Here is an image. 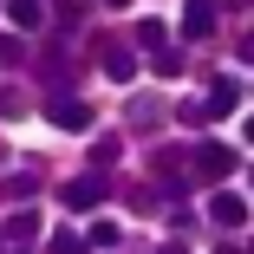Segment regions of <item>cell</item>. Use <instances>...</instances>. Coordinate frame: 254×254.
Segmentation results:
<instances>
[{
  "instance_id": "8",
  "label": "cell",
  "mask_w": 254,
  "mask_h": 254,
  "mask_svg": "<svg viewBox=\"0 0 254 254\" xmlns=\"http://www.w3.org/2000/svg\"><path fill=\"white\" fill-rule=\"evenodd\" d=\"M33 235H39V215H33V209L7 215V228H0V241H33Z\"/></svg>"
},
{
  "instance_id": "12",
  "label": "cell",
  "mask_w": 254,
  "mask_h": 254,
  "mask_svg": "<svg viewBox=\"0 0 254 254\" xmlns=\"http://www.w3.org/2000/svg\"><path fill=\"white\" fill-rule=\"evenodd\" d=\"M33 189H39V183H33V176H26V170H20V176H7V195H13V202H26V195H33Z\"/></svg>"
},
{
  "instance_id": "14",
  "label": "cell",
  "mask_w": 254,
  "mask_h": 254,
  "mask_svg": "<svg viewBox=\"0 0 254 254\" xmlns=\"http://www.w3.org/2000/svg\"><path fill=\"white\" fill-rule=\"evenodd\" d=\"M105 7H130V0H105Z\"/></svg>"
},
{
  "instance_id": "9",
  "label": "cell",
  "mask_w": 254,
  "mask_h": 254,
  "mask_svg": "<svg viewBox=\"0 0 254 254\" xmlns=\"http://www.w3.org/2000/svg\"><path fill=\"white\" fill-rule=\"evenodd\" d=\"M105 72L111 78H137V59L124 53V46H105Z\"/></svg>"
},
{
  "instance_id": "7",
  "label": "cell",
  "mask_w": 254,
  "mask_h": 254,
  "mask_svg": "<svg viewBox=\"0 0 254 254\" xmlns=\"http://www.w3.org/2000/svg\"><path fill=\"white\" fill-rule=\"evenodd\" d=\"M118 241H124V228H118L111 215H98V222L85 228V248H118Z\"/></svg>"
},
{
  "instance_id": "1",
  "label": "cell",
  "mask_w": 254,
  "mask_h": 254,
  "mask_svg": "<svg viewBox=\"0 0 254 254\" xmlns=\"http://www.w3.org/2000/svg\"><path fill=\"white\" fill-rule=\"evenodd\" d=\"M209 222H215V228H248V195L215 189V195H209Z\"/></svg>"
},
{
  "instance_id": "6",
  "label": "cell",
  "mask_w": 254,
  "mask_h": 254,
  "mask_svg": "<svg viewBox=\"0 0 254 254\" xmlns=\"http://www.w3.org/2000/svg\"><path fill=\"white\" fill-rule=\"evenodd\" d=\"M241 105V78H215V91H209V105H195L202 118H222V111H235Z\"/></svg>"
},
{
  "instance_id": "13",
  "label": "cell",
  "mask_w": 254,
  "mask_h": 254,
  "mask_svg": "<svg viewBox=\"0 0 254 254\" xmlns=\"http://www.w3.org/2000/svg\"><path fill=\"white\" fill-rule=\"evenodd\" d=\"M53 254H91V248H85V235H59V241H53Z\"/></svg>"
},
{
  "instance_id": "11",
  "label": "cell",
  "mask_w": 254,
  "mask_h": 254,
  "mask_svg": "<svg viewBox=\"0 0 254 254\" xmlns=\"http://www.w3.org/2000/svg\"><path fill=\"white\" fill-rule=\"evenodd\" d=\"M163 39H170L163 20H143V26H137V46H143V53H163Z\"/></svg>"
},
{
  "instance_id": "5",
  "label": "cell",
  "mask_w": 254,
  "mask_h": 254,
  "mask_svg": "<svg viewBox=\"0 0 254 254\" xmlns=\"http://www.w3.org/2000/svg\"><path fill=\"white\" fill-rule=\"evenodd\" d=\"M59 195H65V209H98V202L111 195V183H105V176H78V183H65Z\"/></svg>"
},
{
  "instance_id": "4",
  "label": "cell",
  "mask_w": 254,
  "mask_h": 254,
  "mask_svg": "<svg viewBox=\"0 0 254 254\" xmlns=\"http://www.w3.org/2000/svg\"><path fill=\"white\" fill-rule=\"evenodd\" d=\"M215 20H222L215 0H189V7H183V39H209V33H215Z\"/></svg>"
},
{
  "instance_id": "2",
  "label": "cell",
  "mask_w": 254,
  "mask_h": 254,
  "mask_svg": "<svg viewBox=\"0 0 254 254\" xmlns=\"http://www.w3.org/2000/svg\"><path fill=\"white\" fill-rule=\"evenodd\" d=\"M189 163H195V176H215V183H222V176H235V150H228V143H195Z\"/></svg>"
},
{
  "instance_id": "10",
  "label": "cell",
  "mask_w": 254,
  "mask_h": 254,
  "mask_svg": "<svg viewBox=\"0 0 254 254\" xmlns=\"http://www.w3.org/2000/svg\"><path fill=\"white\" fill-rule=\"evenodd\" d=\"M7 20L33 33V26H39V0H7Z\"/></svg>"
},
{
  "instance_id": "3",
  "label": "cell",
  "mask_w": 254,
  "mask_h": 254,
  "mask_svg": "<svg viewBox=\"0 0 254 254\" xmlns=\"http://www.w3.org/2000/svg\"><path fill=\"white\" fill-rule=\"evenodd\" d=\"M46 118H53L59 130H85V124H91V105H78V98L53 91V98H46Z\"/></svg>"
}]
</instances>
